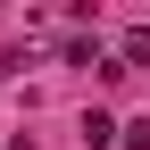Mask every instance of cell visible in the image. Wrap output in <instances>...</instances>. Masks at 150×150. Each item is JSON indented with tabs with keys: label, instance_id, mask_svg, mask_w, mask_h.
Returning <instances> with one entry per match:
<instances>
[{
	"label": "cell",
	"instance_id": "obj_1",
	"mask_svg": "<svg viewBox=\"0 0 150 150\" xmlns=\"http://www.w3.org/2000/svg\"><path fill=\"white\" fill-rule=\"evenodd\" d=\"M134 67H150V25H134V33H125V75H134Z\"/></svg>",
	"mask_w": 150,
	"mask_h": 150
},
{
	"label": "cell",
	"instance_id": "obj_2",
	"mask_svg": "<svg viewBox=\"0 0 150 150\" xmlns=\"http://www.w3.org/2000/svg\"><path fill=\"white\" fill-rule=\"evenodd\" d=\"M125 150H150V117H142V125H125Z\"/></svg>",
	"mask_w": 150,
	"mask_h": 150
}]
</instances>
